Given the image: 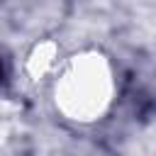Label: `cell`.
Masks as SVG:
<instances>
[{
	"label": "cell",
	"instance_id": "obj_1",
	"mask_svg": "<svg viewBox=\"0 0 156 156\" xmlns=\"http://www.w3.org/2000/svg\"><path fill=\"white\" fill-rule=\"evenodd\" d=\"M0 80H2V61H0Z\"/></svg>",
	"mask_w": 156,
	"mask_h": 156
}]
</instances>
